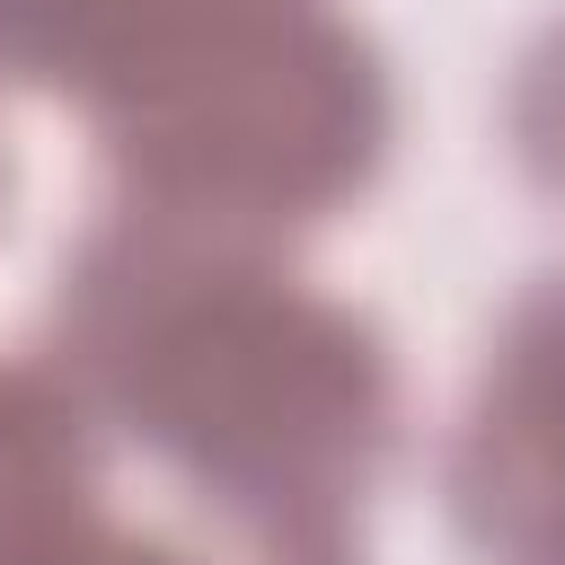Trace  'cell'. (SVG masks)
<instances>
[{
  "instance_id": "cell-1",
  "label": "cell",
  "mask_w": 565,
  "mask_h": 565,
  "mask_svg": "<svg viewBox=\"0 0 565 565\" xmlns=\"http://www.w3.org/2000/svg\"><path fill=\"white\" fill-rule=\"evenodd\" d=\"M62 327L71 371L247 539H335V512L388 459L380 335L230 230L132 203L71 265Z\"/></svg>"
},
{
  "instance_id": "cell-3",
  "label": "cell",
  "mask_w": 565,
  "mask_h": 565,
  "mask_svg": "<svg viewBox=\"0 0 565 565\" xmlns=\"http://www.w3.org/2000/svg\"><path fill=\"white\" fill-rule=\"evenodd\" d=\"M459 521L503 565H565V274L512 318L450 450Z\"/></svg>"
},
{
  "instance_id": "cell-4",
  "label": "cell",
  "mask_w": 565,
  "mask_h": 565,
  "mask_svg": "<svg viewBox=\"0 0 565 565\" xmlns=\"http://www.w3.org/2000/svg\"><path fill=\"white\" fill-rule=\"evenodd\" d=\"M88 424L53 371H0V565H53L88 530Z\"/></svg>"
},
{
  "instance_id": "cell-2",
  "label": "cell",
  "mask_w": 565,
  "mask_h": 565,
  "mask_svg": "<svg viewBox=\"0 0 565 565\" xmlns=\"http://www.w3.org/2000/svg\"><path fill=\"white\" fill-rule=\"evenodd\" d=\"M97 115L141 212L230 238L327 212L388 141L371 44L309 0H256L177 26L97 97Z\"/></svg>"
},
{
  "instance_id": "cell-5",
  "label": "cell",
  "mask_w": 565,
  "mask_h": 565,
  "mask_svg": "<svg viewBox=\"0 0 565 565\" xmlns=\"http://www.w3.org/2000/svg\"><path fill=\"white\" fill-rule=\"evenodd\" d=\"M194 18L212 9L203 0H0V71L106 97L132 62H150Z\"/></svg>"
},
{
  "instance_id": "cell-6",
  "label": "cell",
  "mask_w": 565,
  "mask_h": 565,
  "mask_svg": "<svg viewBox=\"0 0 565 565\" xmlns=\"http://www.w3.org/2000/svg\"><path fill=\"white\" fill-rule=\"evenodd\" d=\"M512 124H521V159H530V177H539L547 194H565V26L530 53Z\"/></svg>"
},
{
  "instance_id": "cell-7",
  "label": "cell",
  "mask_w": 565,
  "mask_h": 565,
  "mask_svg": "<svg viewBox=\"0 0 565 565\" xmlns=\"http://www.w3.org/2000/svg\"><path fill=\"white\" fill-rule=\"evenodd\" d=\"M203 9H247V0H203Z\"/></svg>"
}]
</instances>
